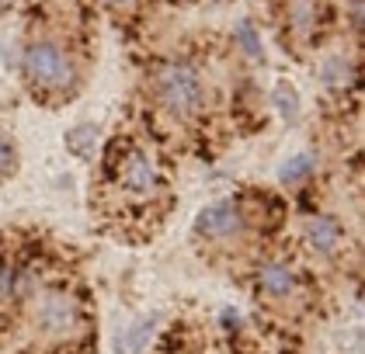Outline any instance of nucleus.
I'll return each instance as SVG.
<instances>
[{"mask_svg": "<svg viewBox=\"0 0 365 354\" xmlns=\"http://www.w3.org/2000/svg\"><path fill=\"white\" fill-rule=\"evenodd\" d=\"M98 136V129L94 125H84V129H73L70 132V146H73V153H87L91 150V142Z\"/></svg>", "mask_w": 365, "mask_h": 354, "instance_id": "obj_12", "label": "nucleus"}, {"mask_svg": "<svg viewBox=\"0 0 365 354\" xmlns=\"http://www.w3.org/2000/svg\"><path fill=\"white\" fill-rule=\"evenodd\" d=\"M344 77H348V66H344L341 59H334V63H327V66H324V83H327V87H331V83L337 87Z\"/></svg>", "mask_w": 365, "mask_h": 354, "instance_id": "obj_14", "label": "nucleus"}, {"mask_svg": "<svg viewBox=\"0 0 365 354\" xmlns=\"http://www.w3.org/2000/svg\"><path fill=\"white\" fill-rule=\"evenodd\" d=\"M299 288H303V281H299V274L292 271L289 264H282V261L261 264V271H257V292L264 299L285 306V302H292L299 296Z\"/></svg>", "mask_w": 365, "mask_h": 354, "instance_id": "obj_6", "label": "nucleus"}, {"mask_svg": "<svg viewBox=\"0 0 365 354\" xmlns=\"http://www.w3.org/2000/svg\"><path fill=\"white\" fill-rule=\"evenodd\" d=\"M25 73H29V80L35 87L63 90V87L73 83V63L53 42H35V46H29V53H25Z\"/></svg>", "mask_w": 365, "mask_h": 354, "instance_id": "obj_4", "label": "nucleus"}, {"mask_svg": "<svg viewBox=\"0 0 365 354\" xmlns=\"http://www.w3.org/2000/svg\"><path fill=\"white\" fill-rule=\"evenodd\" d=\"M153 330H157V316H143L140 323L122 337L118 354H140L143 348H146V340H150V333H153Z\"/></svg>", "mask_w": 365, "mask_h": 354, "instance_id": "obj_8", "label": "nucleus"}, {"mask_svg": "<svg viewBox=\"0 0 365 354\" xmlns=\"http://www.w3.org/2000/svg\"><path fill=\"white\" fill-rule=\"evenodd\" d=\"M31 327L46 340H66L81 330V302L66 288H42L31 299Z\"/></svg>", "mask_w": 365, "mask_h": 354, "instance_id": "obj_2", "label": "nucleus"}, {"mask_svg": "<svg viewBox=\"0 0 365 354\" xmlns=\"http://www.w3.org/2000/svg\"><path fill=\"white\" fill-rule=\"evenodd\" d=\"M247 229V219L240 216V209L233 202H220L209 205L202 216L195 219V233L202 240H216V244H230L233 236H240Z\"/></svg>", "mask_w": 365, "mask_h": 354, "instance_id": "obj_5", "label": "nucleus"}, {"mask_svg": "<svg viewBox=\"0 0 365 354\" xmlns=\"http://www.w3.org/2000/svg\"><path fill=\"white\" fill-rule=\"evenodd\" d=\"M275 108H279V115H285V118H296L299 98H296V90H292L289 83H279V90H275Z\"/></svg>", "mask_w": 365, "mask_h": 354, "instance_id": "obj_10", "label": "nucleus"}, {"mask_svg": "<svg viewBox=\"0 0 365 354\" xmlns=\"http://www.w3.org/2000/svg\"><path fill=\"white\" fill-rule=\"evenodd\" d=\"M313 21H317V4L313 0H292V31L307 35V31H313Z\"/></svg>", "mask_w": 365, "mask_h": 354, "instance_id": "obj_9", "label": "nucleus"}, {"mask_svg": "<svg viewBox=\"0 0 365 354\" xmlns=\"http://www.w3.org/2000/svg\"><path fill=\"white\" fill-rule=\"evenodd\" d=\"M0 4H4V7H7V4H14V0H0Z\"/></svg>", "mask_w": 365, "mask_h": 354, "instance_id": "obj_16", "label": "nucleus"}, {"mask_svg": "<svg viewBox=\"0 0 365 354\" xmlns=\"http://www.w3.org/2000/svg\"><path fill=\"white\" fill-rule=\"evenodd\" d=\"M344 240V229L334 216H313L307 219V244L317 250V254H334Z\"/></svg>", "mask_w": 365, "mask_h": 354, "instance_id": "obj_7", "label": "nucleus"}, {"mask_svg": "<svg viewBox=\"0 0 365 354\" xmlns=\"http://www.w3.org/2000/svg\"><path fill=\"white\" fill-rule=\"evenodd\" d=\"M240 38H244V49L254 53V59H261V42H257V35H254L251 28H240Z\"/></svg>", "mask_w": 365, "mask_h": 354, "instance_id": "obj_15", "label": "nucleus"}, {"mask_svg": "<svg viewBox=\"0 0 365 354\" xmlns=\"http://www.w3.org/2000/svg\"><path fill=\"white\" fill-rule=\"evenodd\" d=\"M157 98L160 105L178 115V118H188L195 115L202 105V83H198L195 70L185 66V63H168L157 70Z\"/></svg>", "mask_w": 365, "mask_h": 354, "instance_id": "obj_3", "label": "nucleus"}, {"mask_svg": "<svg viewBox=\"0 0 365 354\" xmlns=\"http://www.w3.org/2000/svg\"><path fill=\"white\" fill-rule=\"evenodd\" d=\"M307 174H309V157H296V160H289V164L282 167V181L285 184H292V181H299Z\"/></svg>", "mask_w": 365, "mask_h": 354, "instance_id": "obj_11", "label": "nucleus"}, {"mask_svg": "<svg viewBox=\"0 0 365 354\" xmlns=\"http://www.w3.org/2000/svg\"><path fill=\"white\" fill-rule=\"evenodd\" d=\"M14 167H18L14 146H11V139H7V136H0V177H7Z\"/></svg>", "mask_w": 365, "mask_h": 354, "instance_id": "obj_13", "label": "nucleus"}, {"mask_svg": "<svg viewBox=\"0 0 365 354\" xmlns=\"http://www.w3.org/2000/svg\"><path fill=\"white\" fill-rule=\"evenodd\" d=\"M108 177H112V188L122 205H150L160 191L157 167L136 146L122 150L115 160H108Z\"/></svg>", "mask_w": 365, "mask_h": 354, "instance_id": "obj_1", "label": "nucleus"}, {"mask_svg": "<svg viewBox=\"0 0 365 354\" xmlns=\"http://www.w3.org/2000/svg\"><path fill=\"white\" fill-rule=\"evenodd\" d=\"M112 4H129V0H112Z\"/></svg>", "mask_w": 365, "mask_h": 354, "instance_id": "obj_17", "label": "nucleus"}]
</instances>
